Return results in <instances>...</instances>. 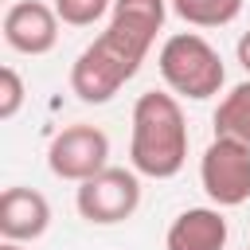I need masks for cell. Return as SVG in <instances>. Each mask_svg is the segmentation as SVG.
I'll list each match as a JSON object with an SVG mask.
<instances>
[{
	"instance_id": "1",
	"label": "cell",
	"mask_w": 250,
	"mask_h": 250,
	"mask_svg": "<svg viewBox=\"0 0 250 250\" xmlns=\"http://www.w3.org/2000/svg\"><path fill=\"white\" fill-rule=\"evenodd\" d=\"M164 20L168 0H113L105 31L70 62V94L86 105H105L129 78H137Z\"/></svg>"
},
{
	"instance_id": "2",
	"label": "cell",
	"mask_w": 250,
	"mask_h": 250,
	"mask_svg": "<svg viewBox=\"0 0 250 250\" xmlns=\"http://www.w3.org/2000/svg\"><path fill=\"white\" fill-rule=\"evenodd\" d=\"M129 164L148 180H172L188 164V117L176 94L145 90L129 117Z\"/></svg>"
},
{
	"instance_id": "3",
	"label": "cell",
	"mask_w": 250,
	"mask_h": 250,
	"mask_svg": "<svg viewBox=\"0 0 250 250\" xmlns=\"http://www.w3.org/2000/svg\"><path fill=\"white\" fill-rule=\"evenodd\" d=\"M156 70L164 78V86L176 98H191V102H207L223 90L227 82V66L223 55L199 35V31H176L160 43L156 51Z\"/></svg>"
},
{
	"instance_id": "4",
	"label": "cell",
	"mask_w": 250,
	"mask_h": 250,
	"mask_svg": "<svg viewBox=\"0 0 250 250\" xmlns=\"http://www.w3.org/2000/svg\"><path fill=\"white\" fill-rule=\"evenodd\" d=\"M74 207L90 227H117V223L133 219L141 207V172L133 164L129 168H117V164L102 168L98 176L78 184Z\"/></svg>"
},
{
	"instance_id": "5",
	"label": "cell",
	"mask_w": 250,
	"mask_h": 250,
	"mask_svg": "<svg viewBox=\"0 0 250 250\" xmlns=\"http://www.w3.org/2000/svg\"><path fill=\"white\" fill-rule=\"evenodd\" d=\"M199 184L215 207H242L250 199V145L215 137L199 156Z\"/></svg>"
},
{
	"instance_id": "6",
	"label": "cell",
	"mask_w": 250,
	"mask_h": 250,
	"mask_svg": "<svg viewBox=\"0 0 250 250\" xmlns=\"http://www.w3.org/2000/svg\"><path fill=\"white\" fill-rule=\"evenodd\" d=\"M47 168L51 176L59 180H70V184H82L90 176H98L102 168H109V137L105 129L98 125H66L51 137L47 145Z\"/></svg>"
},
{
	"instance_id": "7",
	"label": "cell",
	"mask_w": 250,
	"mask_h": 250,
	"mask_svg": "<svg viewBox=\"0 0 250 250\" xmlns=\"http://www.w3.org/2000/svg\"><path fill=\"white\" fill-rule=\"evenodd\" d=\"M59 12L43 0H16L4 12V43L20 55H47L59 43Z\"/></svg>"
},
{
	"instance_id": "8",
	"label": "cell",
	"mask_w": 250,
	"mask_h": 250,
	"mask_svg": "<svg viewBox=\"0 0 250 250\" xmlns=\"http://www.w3.org/2000/svg\"><path fill=\"white\" fill-rule=\"evenodd\" d=\"M51 227V203L35 188H4L0 191V238L8 242H35Z\"/></svg>"
},
{
	"instance_id": "9",
	"label": "cell",
	"mask_w": 250,
	"mask_h": 250,
	"mask_svg": "<svg viewBox=\"0 0 250 250\" xmlns=\"http://www.w3.org/2000/svg\"><path fill=\"white\" fill-rule=\"evenodd\" d=\"M230 227L223 207H188L168 223L164 250H227Z\"/></svg>"
},
{
	"instance_id": "10",
	"label": "cell",
	"mask_w": 250,
	"mask_h": 250,
	"mask_svg": "<svg viewBox=\"0 0 250 250\" xmlns=\"http://www.w3.org/2000/svg\"><path fill=\"white\" fill-rule=\"evenodd\" d=\"M215 137L250 145V78L230 86L215 105Z\"/></svg>"
},
{
	"instance_id": "11",
	"label": "cell",
	"mask_w": 250,
	"mask_h": 250,
	"mask_svg": "<svg viewBox=\"0 0 250 250\" xmlns=\"http://www.w3.org/2000/svg\"><path fill=\"white\" fill-rule=\"evenodd\" d=\"M168 8L188 27H227L238 20L242 0H168Z\"/></svg>"
},
{
	"instance_id": "12",
	"label": "cell",
	"mask_w": 250,
	"mask_h": 250,
	"mask_svg": "<svg viewBox=\"0 0 250 250\" xmlns=\"http://www.w3.org/2000/svg\"><path fill=\"white\" fill-rule=\"evenodd\" d=\"M109 8L113 0H55V12L66 27H94Z\"/></svg>"
},
{
	"instance_id": "13",
	"label": "cell",
	"mask_w": 250,
	"mask_h": 250,
	"mask_svg": "<svg viewBox=\"0 0 250 250\" xmlns=\"http://www.w3.org/2000/svg\"><path fill=\"white\" fill-rule=\"evenodd\" d=\"M23 78H20V70L16 66H4L0 70V121H12L16 113H20V105H23Z\"/></svg>"
},
{
	"instance_id": "14",
	"label": "cell",
	"mask_w": 250,
	"mask_h": 250,
	"mask_svg": "<svg viewBox=\"0 0 250 250\" xmlns=\"http://www.w3.org/2000/svg\"><path fill=\"white\" fill-rule=\"evenodd\" d=\"M234 55H238L242 70L250 74V31H242V35H238V43H234Z\"/></svg>"
},
{
	"instance_id": "15",
	"label": "cell",
	"mask_w": 250,
	"mask_h": 250,
	"mask_svg": "<svg viewBox=\"0 0 250 250\" xmlns=\"http://www.w3.org/2000/svg\"><path fill=\"white\" fill-rule=\"evenodd\" d=\"M0 250H23V242H8V238H4V242H0Z\"/></svg>"
}]
</instances>
